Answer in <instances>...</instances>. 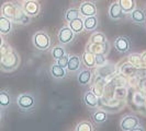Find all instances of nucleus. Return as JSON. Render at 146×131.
Listing matches in <instances>:
<instances>
[{
    "instance_id": "21",
    "label": "nucleus",
    "mask_w": 146,
    "mask_h": 131,
    "mask_svg": "<svg viewBox=\"0 0 146 131\" xmlns=\"http://www.w3.org/2000/svg\"><path fill=\"white\" fill-rule=\"evenodd\" d=\"M12 104V96L7 90H0V108L7 109Z\"/></svg>"
},
{
    "instance_id": "36",
    "label": "nucleus",
    "mask_w": 146,
    "mask_h": 131,
    "mask_svg": "<svg viewBox=\"0 0 146 131\" xmlns=\"http://www.w3.org/2000/svg\"><path fill=\"white\" fill-rule=\"evenodd\" d=\"M23 1H25V0H23Z\"/></svg>"
},
{
    "instance_id": "8",
    "label": "nucleus",
    "mask_w": 146,
    "mask_h": 131,
    "mask_svg": "<svg viewBox=\"0 0 146 131\" xmlns=\"http://www.w3.org/2000/svg\"><path fill=\"white\" fill-rule=\"evenodd\" d=\"M82 61L78 55H69L68 64L66 67V70L68 73H77L81 70Z\"/></svg>"
},
{
    "instance_id": "20",
    "label": "nucleus",
    "mask_w": 146,
    "mask_h": 131,
    "mask_svg": "<svg viewBox=\"0 0 146 131\" xmlns=\"http://www.w3.org/2000/svg\"><path fill=\"white\" fill-rule=\"evenodd\" d=\"M109 118V115L107 114L106 110H102V109H97L94 111V114L91 115V119L92 121L95 122L96 124H104Z\"/></svg>"
},
{
    "instance_id": "12",
    "label": "nucleus",
    "mask_w": 146,
    "mask_h": 131,
    "mask_svg": "<svg viewBox=\"0 0 146 131\" xmlns=\"http://www.w3.org/2000/svg\"><path fill=\"white\" fill-rule=\"evenodd\" d=\"M130 19L134 24H137L139 26H143L146 24V12L141 9V8H135L131 13H130Z\"/></svg>"
},
{
    "instance_id": "31",
    "label": "nucleus",
    "mask_w": 146,
    "mask_h": 131,
    "mask_svg": "<svg viewBox=\"0 0 146 131\" xmlns=\"http://www.w3.org/2000/svg\"><path fill=\"white\" fill-rule=\"evenodd\" d=\"M68 58H69V55L68 54H65L63 57L58 58L57 60H55V62L58 66L63 67V68H66L67 67V64H68Z\"/></svg>"
},
{
    "instance_id": "24",
    "label": "nucleus",
    "mask_w": 146,
    "mask_h": 131,
    "mask_svg": "<svg viewBox=\"0 0 146 131\" xmlns=\"http://www.w3.org/2000/svg\"><path fill=\"white\" fill-rule=\"evenodd\" d=\"M107 42H108L107 36L102 32H96L95 31L94 34L89 38V43L90 44H103L107 43Z\"/></svg>"
},
{
    "instance_id": "32",
    "label": "nucleus",
    "mask_w": 146,
    "mask_h": 131,
    "mask_svg": "<svg viewBox=\"0 0 146 131\" xmlns=\"http://www.w3.org/2000/svg\"><path fill=\"white\" fill-rule=\"evenodd\" d=\"M142 56V62H143V67H146V51L143 54V55H141Z\"/></svg>"
},
{
    "instance_id": "25",
    "label": "nucleus",
    "mask_w": 146,
    "mask_h": 131,
    "mask_svg": "<svg viewBox=\"0 0 146 131\" xmlns=\"http://www.w3.org/2000/svg\"><path fill=\"white\" fill-rule=\"evenodd\" d=\"M80 16V12H79V9H76V8H69V9H67L65 11V13H64V20L65 22H70L75 20V19H77V18H79Z\"/></svg>"
},
{
    "instance_id": "13",
    "label": "nucleus",
    "mask_w": 146,
    "mask_h": 131,
    "mask_svg": "<svg viewBox=\"0 0 146 131\" xmlns=\"http://www.w3.org/2000/svg\"><path fill=\"white\" fill-rule=\"evenodd\" d=\"M108 13H109V18L111 20H113V21L121 20V19L124 18V15H125V13L123 12L122 8L120 7V5H119L117 1H114V2H112V3L110 5L109 12H108Z\"/></svg>"
},
{
    "instance_id": "5",
    "label": "nucleus",
    "mask_w": 146,
    "mask_h": 131,
    "mask_svg": "<svg viewBox=\"0 0 146 131\" xmlns=\"http://www.w3.org/2000/svg\"><path fill=\"white\" fill-rule=\"evenodd\" d=\"M76 38V34L73 32V29H70L68 25L63 26L62 29L58 31V34H57V39H58V43L60 45H69L75 41Z\"/></svg>"
},
{
    "instance_id": "34",
    "label": "nucleus",
    "mask_w": 146,
    "mask_h": 131,
    "mask_svg": "<svg viewBox=\"0 0 146 131\" xmlns=\"http://www.w3.org/2000/svg\"><path fill=\"white\" fill-rule=\"evenodd\" d=\"M2 108H0V122H1V120H2V117H3V115H2V110H1Z\"/></svg>"
},
{
    "instance_id": "26",
    "label": "nucleus",
    "mask_w": 146,
    "mask_h": 131,
    "mask_svg": "<svg viewBox=\"0 0 146 131\" xmlns=\"http://www.w3.org/2000/svg\"><path fill=\"white\" fill-rule=\"evenodd\" d=\"M65 54H67L65 47H64V45H60V44H59V45H56L55 47H53L51 50V55L54 60H57L58 58L63 57Z\"/></svg>"
},
{
    "instance_id": "3",
    "label": "nucleus",
    "mask_w": 146,
    "mask_h": 131,
    "mask_svg": "<svg viewBox=\"0 0 146 131\" xmlns=\"http://www.w3.org/2000/svg\"><path fill=\"white\" fill-rule=\"evenodd\" d=\"M33 46L40 51H47L51 48V36L45 31H37L32 37Z\"/></svg>"
},
{
    "instance_id": "28",
    "label": "nucleus",
    "mask_w": 146,
    "mask_h": 131,
    "mask_svg": "<svg viewBox=\"0 0 146 131\" xmlns=\"http://www.w3.org/2000/svg\"><path fill=\"white\" fill-rule=\"evenodd\" d=\"M75 130L76 131H94L95 130V127H94V124H91L90 121L84 120V121H81V122L76 124Z\"/></svg>"
},
{
    "instance_id": "1",
    "label": "nucleus",
    "mask_w": 146,
    "mask_h": 131,
    "mask_svg": "<svg viewBox=\"0 0 146 131\" xmlns=\"http://www.w3.org/2000/svg\"><path fill=\"white\" fill-rule=\"evenodd\" d=\"M21 59L19 54L12 48H8L5 52H0V69L5 72L15 71L19 67Z\"/></svg>"
},
{
    "instance_id": "18",
    "label": "nucleus",
    "mask_w": 146,
    "mask_h": 131,
    "mask_svg": "<svg viewBox=\"0 0 146 131\" xmlns=\"http://www.w3.org/2000/svg\"><path fill=\"white\" fill-rule=\"evenodd\" d=\"M13 22L9 20L8 18L0 15V34L2 35H8L11 33L12 28H13Z\"/></svg>"
},
{
    "instance_id": "10",
    "label": "nucleus",
    "mask_w": 146,
    "mask_h": 131,
    "mask_svg": "<svg viewBox=\"0 0 146 131\" xmlns=\"http://www.w3.org/2000/svg\"><path fill=\"white\" fill-rule=\"evenodd\" d=\"M82 101H84L85 105L87 106L88 108L90 109L98 108L99 97H98V95L96 94L95 92H92V91H86L84 93V96H82Z\"/></svg>"
},
{
    "instance_id": "15",
    "label": "nucleus",
    "mask_w": 146,
    "mask_h": 131,
    "mask_svg": "<svg viewBox=\"0 0 146 131\" xmlns=\"http://www.w3.org/2000/svg\"><path fill=\"white\" fill-rule=\"evenodd\" d=\"M50 74L55 80H63L67 77L68 72H67L66 68H63V67H60L55 62L50 67Z\"/></svg>"
},
{
    "instance_id": "16",
    "label": "nucleus",
    "mask_w": 146,
    "mask_h": 131,
    "mask_svg": "<svg viewBox=\"0 0 146 131\" xmlns=\"http://www.w3.org/2000/svg\"><path fill=\"white\" fill-rule=\"evenodd\" d=\"M15 10H17V2H5L1 7V12H2V15L8 18L9 20L13 21L15 15Z\"/></svg>"
},
{
    "instance_id": "35",
    "label": "nucleus",
    "mask_w": 146,
    "mask_h": 131,
    "mask_svg": "<svg viewBox=\"0 0 146 131\" xmlns=\"http://www.w3.org/2000/svg\"><path fill=\"white\" fill-rule=\"evenodd\" d=\"M144 26H145V29H146V24H145V25H144Z\"/></svg>"
},
{
    "instance_id": "4",
    "label": "nucleus",
    "mask_w": 146,
    "mask_h": 131,
    "mask_svg": "<svg viewBox=\"0 0 146 131\" xmlns=\"http://www.w3.org/2000/svg\"><path fill=\"white\" fill-rule=\"evenodd\" d=\"M141 127V119L136 115H126L120 121V129L123 131L143 130Z\"/></svg>"
},
{
    "instance_id": "23",
    "label": "nucleus",
    "mask_w": 146,
    "mask_h": 131,
    "mask_svg": "<svg viewBox=\"0 0 146 131\" xmlns=\"http://www.w3.org/2000/svg\"><path fill=\"white\" fill-rule=\"evenodd\" d=\"M117 2L125 14H130L136 8V0H117Z\"/></svg>"
},
{
    "instance_id": "19",
    "label": "nucleus",
    "mask_w": 146,
    "mask_h": 131,
    "mask_svg": "<svg viewBox=\"0 0 146 131\" xmlns=\"http://www.w3.org/2000/svg\"><path fill=\"white\" fill-rule=\"evenodd\" d=\"M81 61L82 64L86 66L88 69H94L96 68V57L95 54H92L91 51L85 50L82 56H81Z\"/></svg>"
},
{
    "instance_id": "33",
    "label": "nucleus",
    "mask_w": 146,
    "mask_h": 131,
    "mask_svg": "<svg viewBox=\"0 0 146 131\" xmlns=\"http://www.w3.org/2000/svg\"><path fill=\"white\" fill-rule=\"evenodd\" d=\"M3 38H2V34H0V48H1V46L3 45Z\"/></svg>"
},
{
    "instance_id": "6",
    "label": "nucleus",
    "mask_w": 146,
    "mask_h": 131,
    "mask_svg": "<svg viewBox=\"0 0 146 131\" xmlns=\"http://www.w3.org/2000/svg\"><path fill=\"white\" fill-rule=\"evenodd\" d=\"M22 8L24 12L31 18L36 16L41 12V5L38 3L37 0H25L22 3Z\"/></svg>"
},
{
    "instance_id": "14",
    "label": "nucleus",
    "mask_w": 146,
    "mask_h": 131,
    "mask_svg": "<svg viewBox=\"0 0 146 131\" xmlns=\"http://www.w3.org/2000/svg\"><path fill=\"white\" fill-rule=\"evenodd\" d=\"M92 78H94V74H92L91 69H88V68L82 69L77 74V82L81 86H87L89 85V83H91Z\"/></svg>"
},
{
    "instance_id": "9",
    "label": "nucleus",
    "mask_w": 146,
    "mask_h": 131,
    "mask_svg": "<svg viewBox=\"0 0 146 131\" xmlns=\"http://www.w3.org/2000/svg\"><path fill=\"white\" fill-rule=\"evenodd\" d=\"M78 9L80 12V16H82V18L97 15V12H98V9L96 7V5L91 1H85V2L80 3Z\"/></svg>"
},
{
    "instance_id": "11",
    "label": "nucleus",
    "mask_w": 146,
    "mask_h": 131,
    "mask_svg": "<svg viewBox=\"0 0 146 131\" xmlns=\"http://www.w3.org/2000/svg\"><path fill=\"white\" fill-rule=\"evenodd\" d=\"M86 50L91 51L95 55H108L110 51V45L109 43H103V44H87V48Z\"/></svg>"
},
{
    "instance_id": "2",
    "label": "nucleus",
    "mask_w": 146,
    "mask_h": 131,
    "mask_svg": "<svg viewBox=\"0 0 146 131\" xmlns=\"http://www.w3.org/2000/svg\"><path fill=\"white\" fill-rule=\"evenodd\" d=\"M15 102H17V105H18V107L21 111H23V113H31L36 107L37 100L33 93L25 92V93H22V94L19 95L17 97Z\"/></svg>"
},
{
    "instance_id": "27",
    "label": "nucleus",
    "mask_w": 146,
    "mask_h": 131,
    "mask_svg": "<svg viewBox=\"0 0 146 131\" xmlns=\"http://www.w3.org/2000/svg\"><path fill=\"white\" fill-rule=\"evenodd\" d=\"M136 67L134 65H132L131 62H126L124 65L121 67V72L125 74V75H135V72H136Z\"/></svg>"
},
{
    "instance_id": "7",
    "label": "nucleus",
    "mask_w": 146,
    "mask_h": 131,
    "mask_svg": "<svg viewBox=\"0 0 146 131\" xmlns=\"http://www.w3.org/2000/svg\"><path fill=\"white\" fill-rule=\"evenodd\" d=\"M113 46L120 54H126L131 49V39L127 36H117L114 42Z\"/></svg>"
},
{
    "instance_id": "30",
    "label": "nucleus",
    "mask_w": 146,
    "mask_h": 131,
    "mask_svg": "<svg viewBox=\"0 0 146 131\" xmlns=\"http://www.w3.org/2000/svg\"><path fill=\"white\" fill-rule=\"evenodd\" d=\"M95 57H96V67H100V66L106 65L108 62L106 55H95Z\"/></svg>"
},
{
    "instance_id": "17",
    "label": "nucleus",
    "mask_w": 146,
    "mask_h": 131,
    "mask_svg": "<svg viewBox=\"0 0 146 131\" xmlns=\"http://www.w3.org/2000/svg\"><path fill=\"white\" fill-rule=\"evenodd\" d=\"M99 24V20L97 15H91V16H87L84 18V29L85 32H95Z\"/></svg>"
},
{
    "instance_id": "22",
    "label": "nucleus",
    "mask_w": 146,
    "mask_h": 131,
    "mask_svg": "<svg viewBox=\"0 0 146 131\" xmlns=\"http://www.w3.org/2000/svg\"><path fill=\"white\" fill-rule=\"evenodd\" d=\"M68 26L73 29V32L77 35V34H80L82 33L85 29H84V18L79 16L77 19H75L73 21L68 22Z\"/></svg>"
},
{
    "instance_id": "29",
    "label": "nucleus",
    "mask_w": 146,
    "mask_h": 131,
    "mask_svg": "<svg viewBox=\"0 0 146 131\" xmlns=\"http://www.w3.org/2000/svg\"><path fill=\"white\" fill-rule=\"evenodd\" d=\"M129 61L132 65H134L136 68L143 67V62H142V56L139 54H132L129 56Z\"/></svg>"
}]
</instances>
